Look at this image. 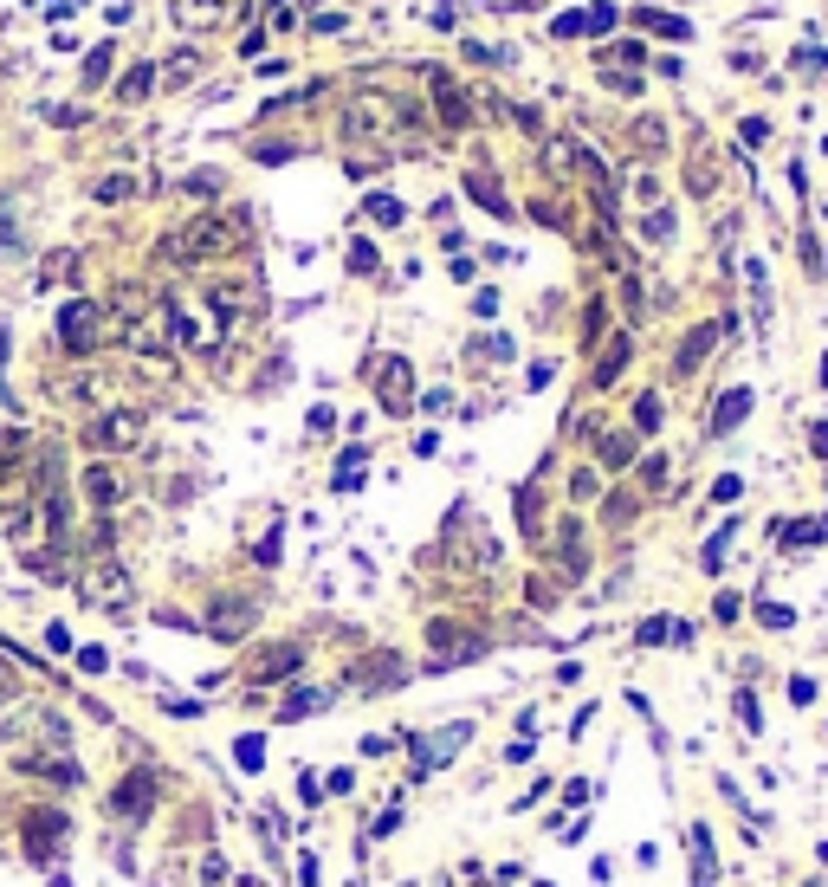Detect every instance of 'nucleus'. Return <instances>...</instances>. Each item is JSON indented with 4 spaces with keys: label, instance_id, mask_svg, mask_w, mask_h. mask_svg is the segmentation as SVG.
Segmentation results:
<instances>
[{
    "label": "nucleus",
    "instance_id": "30",
    "mask_svg": "<svg viewBox=\"0 0 828 887\" xmlns=\"http://www.w3.org/2000/svg\"><path fill=\"white\" fill-rule=\"evenodd\" d=\"M602 85H609V91H622V98L647 91V79H634V71H609V79H602Z\"/></svg>",
    "mask_w": 828,
    "mask_h": 887
},
{
    "label": "nucleus",
    "instance_id": "43",
    "mask_svg": "<svg viewBox=\"0 0 828 887\" xmlns=\"http://www.w3.org/2000/svg\"><path fill=\"white\" fill-rule=\"evenodd\" d=\"M14 687H20V681H14V668H7V660H0V706L14 700Z\"/></svg>",
    "mask_w": 828,
    "mask_h": 887
},
{
    "label": "nucleus",
    "instance_id": "28",
    "mask_svg": "<svg viewBox=\"0 0 828 887\" xmlns=\"http://www.w3.org/2000/svg\"><path fill=\"white\" fill-rule=\"evenodd\" d=\"M194 71H201V58H194V52H175V58H169V85H188Z\"/></svg>",
    "mask_w": 828,
    "mask_h": 887
},
{
    "label": "nucleus",
    "instance_id": "37",
    "mask_svg": "<svg viewBox=\"0 0 828 887\" xmlns=\"http://www.w3.org/2000/svg\"><path fill=\"white\" fill-rule=\"evenodd\" d=\"M350 266H356V272H375V247L356 240V247H350Z\"/></svg>",
    "mask_w": 828,
    "mask_h": 887
},
{
    "label": "nucleus",
    "instance_id": "41",
    "mask_svg": "<svg viewBox=\"0 0 828 887\" xmlns=\"http://www.w3.org/2000/svg\"><path fill=\"white\" fill-rule=\"evenodd\" d=\"M790 700H796V706H809V700H815V681H809V674H796V681H790Z\"/></svg>",
    "mask_w": 828,
    "mask_h": 887
},
{
    "label": "nucleus",
    "instance_id": "16",
    "mask_svg": "<svg viewBox=\"0 0 828 887\" xmlns=\"http://www.w3.org/2000/svg\"><path fill=\"white\" fill-rule=\"evenodd\" d=\"M298 654H305V648H298V641H285V648H266L253 674H259V681H272V674H291V668H298Z\"/></svg>",
    "mask_w": 828,
    "mask_h": 887
},
{
    "label": "nucleus",
    "instance_id": "44",
    "mask_svg": "<svg viewBox=\"0 0 828 887\" xmlns=\"http://www.w3.org/2000/svg\"><path fill=\"white\" fill-rule=\"evenodd\" d=\"M796 65H809V71H828V52H796Z\"/></svg>",
    "mask_w": 828,
    "mask_h": 887
},
{
    "label": "nucleus",
    "instance_id": "11",
    "mask_svg": "<svg viewBox=\"0 0 828 887\" xmlns=\"http://www.w3.org/2000/svg\"><path fill=\"white\" fill-rule=\"evenodd\" d=\"M744 415H750V389H725L718 408H712V428H706V434H731Z\"/></svg>",
    "mask_w": 828,
    "mask_h": 887
},
{
    "label": "nucleus",
    "instance_id": "32",
    "mask_svg": "<svg viewBox=\"0 0 828 887\" xmlns=\"http://www.w3.org/2000/svg\"><path fill=\"white\" fill-rule=\"evenodd\" d=\"M518 519H524V532H538V486L518 492Z\"/></svg>",
    "mask_w": 828,
    "mask_h": 887
},
{
    "label": "nucleus",
    "instance_id": "8",
    "mask_svg": "<svg viewBox=\"0 0 828 887\" xmlns=\"http://www.w3.org/2000/svg\"><path fill=\"white\" fill-rule=\"evenodd\" d=\"M85 434H91V448H130V440L142 434V415H130V408H123V415H104V421H91Z\"/></svg>",
    "mask_w": 828,
    "mask_h": 887
},
{
    "label": "nucleus",
    "instance_id": "2",
    "mask_svg": "<svg viewBox=\"0 0 828 887\" xmlns=\"http://www.w3.org/2000/svg\"><path fill=\"white\" fill-rule=\"evenodd\" d=\"M395 130V91H356L343 104V136L350 143H389Z\"/></svg>",
    "mask_w": 828,
    "mask_h": 887
},
{
    "label": "nucleus",
    "instance_id": "31",
    "mask_svg": "<svg viewBox=\"0 0 828 887\" xmlns=\"http://www.w3.org/2000/svg\"><path fill=\"white\" fill-rule=\"evenodd\" d=\"M324 706V693H291L285 700V719H305V713H318Z\"/></svg>",
    "mask_w": 828,
    "mask_h": 887
},
{
    "label": "nucleus",
    "instance_id": "22",
    "mask_svg": "<svg viewBox=\"0 0 828 887\" xmlns=\"http://www.w3.org/2000/svg\"><path fill=\"white\" fill-rule=\"evenodd\" d=\"M557 564H563L570 576L582 570V532H576V525H563V532H557Z\"/></svg>",
    "mask_w": 828,
    "mask_h": 887
},
{
    "label": "nucleus",
    "instance_id": "18",
    "mask_svg": "<svg viewBox=\"0 0 828 887\" xmlns=\"http://www.w3.org/2000/svg\"><path fill=\"white\" fill-rule=\"evenodd\" d=\"M622 369H628V337H615L609 350H602V363H595V389H609Z\"/></svg>",
    "mask_w": 828,
    "mask_h": 887
},
{
    "label": "nucleus",
    "instance_id": "17",
    "mask_svg": "<svg viewBox=\"0 0 828 887\" xmlns=\"http://www.w3.org/2000/svg\"><path fill=\"white\" fill-rule=\"evenodd\" d=\"M234 0H175V20H188V26H207V20H220Z\"/></svg>",
    "mask_w": 828,
    "mask_h": 887
},
{
    "label": "nucleus",
    "instance_id": "26",
    "mask_svg": "<svg viewBox=\"0 0 828 887\" xmlns=\"http://www.w3.org/2000/svg\"><path fill=\"white\" fill-rule=\"evenodd\" d=\"M369 220H383V227H395V220H402V201H395V195H369Z\"/></svg>",
    "mask_w": 828,
    "mask_h": 887
},
{
    "label": "nucleus",
    "instance_id": "3",
    "mask_svg": "<svg viewBox=\"0 0 828 887\" xmlns=\"http://www.w3.org/2000/svg\"><path fill=\"white\" fill-rule=\"evenodd\" d=\"M427 641H434V668H454V660H479L486 654V641H473V628H460V622H434Z\"/></svg>",
    "mask_w": 828,
    "mask_h": 887
},
{
    "label": "nucleus",
    "instance_id": "14",
    "mask_svg": "<svg viewBox=\"0 0 828 887\" xmlns=\"http://www.w3.org/2000/svg\"><path fill=\"white\" fill-rule=\"evenodd\" d=\"M20 771H33V777H58V784H79V765H71V758H46V752H26Z\"/></svg>",
    "mask_w": 828,
    "mask_h": 887
},
{
    "label": "nucleus",
    "instance_id": "6",
    "mask_svg": "<svg viewBox=\"0 0 828 887\" xmlns=\"http://www.w3.org/2000/svg\"><path fill=\"white\" fill-rule=\"evenodd\" d=\"M434 111H440V123L446 130H473V104H466V91H460V79H434Z\"/></svg>",
    "mask_w": 828,
    "mask_h": 887
},
{
    "label": "nucleus",
    "instance_id": "4",
    "mask_svg": "<svg viewBox=\"0 0 828 887\" xmlns=\"http://www.w3.org/2000/svg\"><path fill=\"white\" fill-rule=\"evenodd\" d=\"M98 324H104V312H98L91 299L65 305V312H58V343H65V350H98Z\"/></svg>",
    "mask_w": 828,
    "mask_h": 887
},
{
    "label": "nucleus",
    "instance_id": "24",
    "mask_svg": "<svg viewBox=\"0 0 828 887\" xmlns=\"http://www.w3.org/2000/svg\"><path fill=\"white\" fill-rule=\"evenodd\" d=\"M110 65H117V46H98V52L85 58V85H104V79H110Z\"/></svg>",
    "mask_w": 828,
    "mask_h": 887
},
{
    "label": "nucleus",
    "instance_id": "9",
    "mask_svg": "<svg viewBox=\"0 0 828 887\" xmlns=\"http://www.w3.org/2000/svg\"><path fill=\"white\" fill-rule=\"evenodd\" d=\"M718 331H725V324H699V331H687V343H680V356H673V369H680V376H693V369L712 356Z\"/></svg>",
    "mask_w": 828,
    "mask_h": 887
},
{
    "label": "nucleus",
    "instance_id": "35",
    "mask_svg": "<svg viewBox=\"0 0 828 887\" xmlns=\"http://www.w3.org/2000/svg\"><path fill=\"white\" fill-rule=\"evenodd\" d=\"M550 33H557V39H582V33H589V20H582V14H563Z\"/></svg>",
    "mask_w": 828,
    "mask_h": 887
},
{
    "label": "nucleus",
    "instance_id": "45",
    "mask_svg": "<svg viewBox=\"0 0 828 887\" xmlns=\"http://www.w3.org/2000/svg\"><path fill=\"white\" fill-rule=\"evenodd\" d=\"M815 454L828 460V421H815Z\"/></svg>",
    "mask_w": 828,
    "mask_h": 887
},
{
    "label": "nucleus",
    "instance_id": "12",
    "mask_svg": "<svg viewBox=\"0 0 828 887\" xmlns=\"http://www.w3.org/2000/svg\"><path fill=\"white\" fill-rule=\"evenodd\" d=\"M687 842H693V887H712V881H718V861H712V836H706V823H699Z\"/></svg>",
    "mask_w": 828,
    "mask_h": 887
},
{
    "label": "nucleus",
    "instance_id": "10",
    "mask_svg": "<svg viewBox=\"0 0 828 887\" xmlns=\"http://www.w3.org/2000/svg\"><path fill=\"white\" fill-rule=\"evenodd\" d=\"M634 26H641V33H660V39H673V46L693 39V26H687L680 14H666V7H641V14H634Z\"/></svg>",
    "mask_w": 828,
    "mask_h": 887
},
{
    "label": "nucleus",
    "instance_id": "15",
    "mask_svg": "<svg viewBox=\"0 0 828 887\" xmlns=\"http://www.w3.org/2000/svg\"><path fill=\"white\" fill-rule=\"evenodd\" d=\"M149 91H156V65H130L123 79H117V98H123V104H142Z\"/></svg>",
    "mask_w": 828,
    "mask_h": 887
},
{
    "label": "nucleus",
    "instance_id": "36",
    "mask_svg": "<svg viewBox=\"0 0 828 887\" xmlns=\"http://www.w3.org/2000/svg\"><path fill=\"white\" fill-rule=\"evenodd\" d=\"M311 33H324V39H337V33H350V20H343V14H324V20H311Z\"/></svg>",
    "mask_w": 828,
    "mask_h": 887
},
{
    "label": "nucleus",
    "instance_id": "13",
    "mask_svg": "<svg viewBox=\"0 0 828 887\" xmlns=\"http://www.w3.org/2000/svg\"><path fill=\"white\" fill-rule=\"evenodd\" d=\"M362 681H389L395 687V681H408V668H402L395 654H375V660H362V668L350 674V687H362Z\"/></svg>",
    "mask_w": 828,
    "mask_h": 887
},
{
    "label": "nucleus",
    "instance_id": "7",
    "mask_svg": "<svg viewBox=\"0 0 828 887\" xmlns=\"http://www.w3.org/2000/svg\"><path fill=\"white\" fill-rule=\"evenodd\" d=\"M375 396H383V408H389V415H408L414 383H408V363H402V356H389V363H383V376H375Z\"/></svg>",
    "mask_w": 828,
    "mask_h": 887
},
{
    "label": "nucleus",
    "instance_id": "39",
    "mask_svg": "<svg viewBox=\"0 0 828 887\" xmlns=\"http://www.w3.org/2000/svg\"><path fill=\"white\" fill-rule=\"evenodd\" d=\"M725 544H731V525H725V532L706 544V570H718V564H725Z\"/></svg>",
    "mask_w": 828,
    "mask_h": 887
},
{
    "label": "nucleus",
    "instance_id": "20",
    "mask_svg": "<svg viewBox=\"0 0 828 887\" xmlns=\"http://www.w3.org/2000/svg\"><path fill=\"white\" fill-rule=\"evenodd\" d=\"M466 188H473V201H479V207H492V214H511V201L498 195V182H492V175H466Z\"/></svg>",
    "mask_w": 828,
    "mask_h": 887
},
{
    "label": "nucleus",
    "instance_id": "34",
    "mask_svg": "<svg viewBox=\"0 0 828 887\" xmlns=\"http://www.w3.org/2000/svg\"><path fill=\"white\" fill-rule=\"evenodd\" d=\"M634 421L654 434V428H660V396H641V402H634Z\"/></svg>",
    "mask_w": 828,
    "mask_h": 887
},
{
    "label": "nucleus",
    "instance_id": "38",
    "mask_svg": "<svg viewBox=\"0 0 828 887\" xmlns=\"http://www.w3.org/2000/svg\"><path fill=\"white\" fill-rule=\"evenodd\" d=\"M738 492H744V480H738V473H725V480H718V486H712V499H718V505H731V499H738Z\"/></svg>",
    "mask_w": 828,
    "mask_h": 887
},
{
    "label": "nucleus",
    "instance_id": "27",
    "mask_svg": "<svg viewBox=\"0 0 828 887\" xmlns=\"http://www.w3.org/2000/svg\"><path fill=\"white\" fill-rule=\"evenodd\" d=\"M91 195H98V201H123V195H136V182H130V175H104Z\"/></svg>",
    "mask_w": 828,
    "mask_h": 887
},
{
    "label": "nucleus",
    "instance_id": "46",
    "mask_svg": "<svg viewBox=\"0 0 828 887\" xmlns=\"http://www.w3.org/2000/svg\"><path fill=\"white\" fill-rule=\"evenodd\" d=\"M822 383H828V356H822Z\"/></svg>",
    "mask_w": 828,
    "mask_h": 887
},
{
    "label": "nucleus",
    "instance_id": "40",
    "mask_svg": "<svg viewBox=\"0 0 828 887\" xmlns=\"http://www.w3.org/2000/svg\"><path fill=\"white\" fill-rule=\"evenodd\" d=\"M647 234H654V240H666V234H673V214H666V207H654V214H647Z\"/></svg>",
    "mask_w": 828,
    "mask_h": 887
},
{
    "label": "nucleus",
    "instance_id": "33",
    "mask_svg": "<svg viewBox=\"0 0 828 887\" xmlns=\"http://www.w3.org/2000/svg\"><path fill=\"white\" fill-rule=\"evenodd\" d=\"M582 20H589V33H609V26H615V7H609V0H595Z\"/></svg>",
    "mask_w": 828,
    "mask_h": 887
},
{
    "label": "nucleus",
    "instance_id": "21",
    "mask_svg": "<svg viewBox=\"0 0 828 887\" xmlns=\"http://www.w3.org/2000/svg\"><path fill=\"white\" fill-rule=\"evenodd\" d=\"M85 492H91L98 505H117V492H123V486H117V473H110V467H91V473H85Z\"/></svg>",
    "mask_w": 828,
    "mask_h": 887
},
{
    "label": "nucleus",
    "instance_id": "29",
    "mask_svg": "<svg viewBox=\"0 0 828 887\" xmlns=\"http://www.w3.org/2000/svg\"><path fill=\"white\" fill-rule=\"evenodd\" d=\"M764 136H770V123H764V117H744V123H738V143H744V150H758Z\"/></svg>",
    "mask_w": 828,
    "mask_h": 887
},
{
    "label": "nucleus",
    "instance_id": "25",
    "mask_svg": "<svg viewBox=\"0 0 828 887\" xmlns=\"http://www.w3.org/2000/svg\"><path fill=\"white\" fill-rule=\"evenodd\" d=\"M634 460V440L628 434H609V440H602V467H628Z\"/></svg>",
    "mask_w": 828,
    "mask_h": 887
},
{
    "label": "nucleus",
    "instance_id": "1",
    "mask_svg": "<svg viewBox=\"0 0 828 887\" xmlns=\"http://www.w3.org/2000/svg\"><path fill=\"white\" fill-rule=\"evenodd\" d=\"M240 247V227L227 214H207V220H188V227L169 240V259L182 266H201V259H220V253H234Z\"/></svg>",
    "mask_w": 828,
    "mask_h": 887
},
{
    "label": "nucleus",
    "instance_id": "23",
    "mask_svg": "<svg viewBox=\"0 0 828 887\" xmlns=\"http://www.w3.org/2000/svg\"><path fill=\"white\" fill-rule=\"evenodd\" d=\"M634 150H647V156L666 150V123H660V117H641V123H634Z\"/></svg>",
    "mask_w": 828,
    "mask_h": 887
},
{
    "label": "nucleus",
    "instance_id": "42",
    "mask_svg": "<svg viewBox=\"0 0 828 887\" xmlns=\"http://www.w3.org/2000/svg\"><path fill=\"white\" fill-rule=\"evenodd\" d=\"M738 719H744L750 732H758V719H764V713H758V700H750V693H738Z\"/></svg>",
    "mask_w": 828,
    "mask_h": 887
},
{
    "label": "nucleus",
    "instance_id": "5",
    "mask_svg": "<svg viewBox=\"0 0 828 887\" xmlns=\"http://www.w3.org/2000/svg\"><path fill=\"white\" fill-rule=\"evenodd\" d=\"M110 809H117V817H149V809H156V777H149V771H123V784L110 790Z\"/></svg>",
    "mask_w": 828,
    "mask_h": 887
},
{
    "label": "nucleus",
    "instance_id": "19",
    "mask_svg": "<svg viewBox=\"0 0 828 887\" xmlns=\"http://www.w3.org/2000/svg\"><path fill=\"white\" fill-rule=\"evenodd\" d=\"M712 182H718V163H712L706 150H693V163H687V188H693V195H712Z\"/></svg>",
    "mask_w": 828,
    "mask_h": 887
}]
</instances>
